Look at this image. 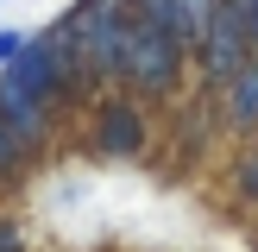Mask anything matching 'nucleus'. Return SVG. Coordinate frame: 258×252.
Here are the masks:
<instances>
[{
  "label": "nucleus",
  "instance_id": "obj_1",
  "mask_svg": "<svg viewBox=\"0 0 258 252\" xmlns=\"http://www.w3.org/2000/svg\"><path fill=\"white\" fill-rule=\"evenodd\" d=\"M50 32L70 44V57L82 63L88 82H120V63H126V7L120 0H76Z\"/></svg>",
  "mask_w": 258,
  "mask_h": 252
},
{
  "label": "nucleus",
  "instance_id": "obj_2",
  "mask_svg": "<svg viewBox=\"0 0 258 252\" xmlns=\"http://www.w3.org/2000/svg\"><path fill=\"white\" fill-rule=\"evenodd\" d=\"M196 50H202V63H208V76L233 82V76L252 63V0H214Z\"/></svg>",
  "mask_w": 258,
  "mask_h": 252
},
{
  "label": "nucleus",
  "instance_id": "obj_3",
  "mask_svg": "<svg viewBox=\"0 0 258 252\" xmlns=\"http://www.w3.org/2000/svg\"><path fill=\"white\" fill-rule=\"evenodd\" d=\"M139 145H145V120H139V107L107 101L101 120H95V151H101V158H133Z\"/></svg>",
  "mask_w": 258,
  "mask_h": 252
},
{
  "label": "nucleus",
  "instance_id": "obj_4",
  "mask_svg": "<svg viewBox=\"0 0 258 252\" xmlns=\"http://www.w3.org/2000/svg\"><path fill=\"white\" fill-rule=\"evenodd\" d=\"M233 120H246V126L258 120V57L233 76Z\"/></svg>",
  "mask_w": 258,
  "mask_h": 252
},
{
  "label": "nucleus",
  "instance_id": "obj_5",
  "mask_svg": "<svg viewBox=\"0 0 258 252\" xmlns=\"http://www.w3.org/2000/svg\"><path fill=\"white\" fill-rule=\"evenodd\" d=\"M25 158H32V151H25V145H19V133H13V126L0 120V183H13Z\"/></svg>",
  "mask_w": 258,
  "mask_h": 252
},
{
  "label": "nucleus",
  "instance_id": "obj_6",
  "mask_svg": "<svg viewBox=\"0 0 258 252\" xmlns=\"http://www.w3.org/2000/svg\"><path fill=\"white\" fill-rule=\"evenodd\" d=\"M208 13H214V0H176V19H183L189 50H196V38H202V25H208Z\"/></svg>",
  "mask_w": 258,
  "mask_h": 252
},
{
  "label": "nucleus",
  "instance_id": "obj_7",
  "mask_svg": "<svg viewBox=\"0 0 258 252\" xmlns=\"http://www.w3.org/2000/svg\"><path fill=\"white\" fill-rule=\"evenodd\" d=\"M0 252H25V233L13 221H0Z\"/></svg>",
  "mask_w": 258,
  "mask_h": 252
},
{
  "label": "nucleus",
  "instance_id": "obj_8",
  "mask_svg": "<svg viewBox=\"0 0 258 252\" xmlns=\"http://www.w3.org/2000/svg\"><path fill=\"white\" fill-rule=\"evenodd\" d=\"M19 44H25L19 32H0V63H13V57H19Z\"/></svg>",
  "mask_w": 258,
  "mask_h": 252
}]
</instances>
